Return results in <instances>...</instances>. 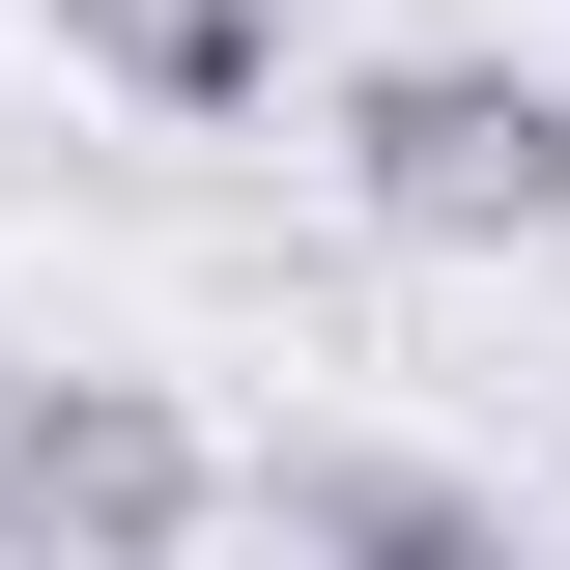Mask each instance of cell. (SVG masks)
I'll return each instance as SVG.
<instances>
[{
    "label": "cell",
    "instance_id": "cell-1",
    "mask_svg": "<svg viewBox=\"0 0 570 570\" xmlns=\"http://www.w3.org/2000/svg\"><path fill=\"white\" fill-rule=\"evenodd\" d=\"M343 200L400 257H570V86L485 29H400V58H343Z\"/></svg>",
    "mask_w": 570,
    "mask_h": 570
},
{
    "label": "cell",
    "instance_id": "cell-2",
    "mask_svg": "<svg viewBox=\"0 0 570 570\" xmlns=\"http://www.w3.org/2000/svg\"><path fill=\"white\" fill-rule=\"evenodd\" d=\"M200 513H228V456L171 371H0V542L29 570H200Z\"/></svg>",
    "mask_w": 570,
    "mask_h": 570
},
{
    "label": "cell",
    "instance_id": "cell-3",
    "mask_svg": "<svg viewBox=\"0 0 570 570\" xmlns=\"http://www.w3.org/2000/svg\"><path fill=\"white\" fill-rule=\"evenodd\" d=\"M228 513H257L285 570H542V513H513L485 456H400V428H285Z\"/></svg>",
    "mask_w": 570,
    "mask_h": 570
},
{
    "label": "cell",
    "instance_id": "cell-4",
    "mask_svg": "<svg viewBox=\"0 0 570 570\" xmlns=\"http://www.w3.org/2000/svg\"><path fill=\"white\" fill-rule=\"evenodd\" d=\"M86 86H142V115H257L285 86V0H29Z\"/></svg>",
    "mask_w": 570,
    "mask_h": 570
}]
</instances>
